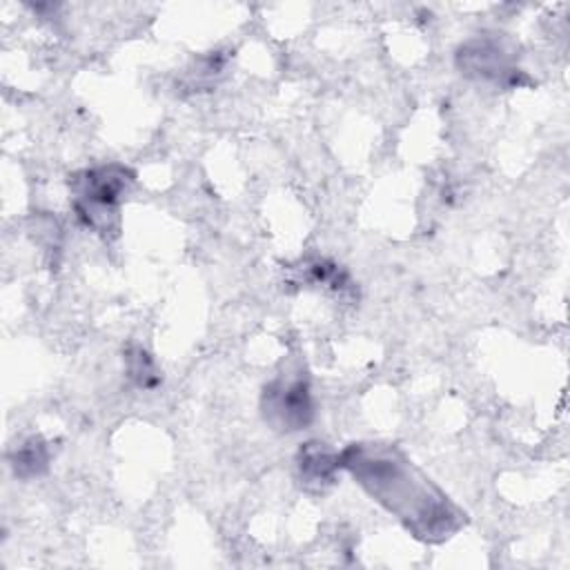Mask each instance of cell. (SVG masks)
Here are the masks:
<instances>
[{
    "mask_svg": "<svg viewBox=\"0 0 570 570\" xmlns=\"http://www.w3.org/2000/svg\"><path fill=\"white\" fill-rule=\"evenodd\" d=\"M338 463L423 541H443L465 523V512L394 445L352 443L338 454Z\"/></svg>",
    "mask_w": 570,
    "mask_h": 570,
    "instance_id": "1",
    "label": "cell"
},
{
    "mask_svg": "<svg viewBox=\"0 0 570 570\" xmlns=\"http://www.w3.org/2000/svg\"><path fill=\"white\" fill-rule=\"evenodd\" d=\"M131 180L134 174L116 163L73 174L69 178V189L78 218L98 234H116L118 209Z\"/></svg>",
    "mask_w": 570,
    "mask_h": 570,
    "instance_id": "2",
    "label": "cell"
},
{
    "mask_svg": "<svg viewBox=\"0 0 570 570\" xmlns=\"http://www.w3.org/2000/svg\"><path fill=\"white\" fill-rule=\"evenodd\" d=\"M265 421L283 432H296L309 425L314 416L309 381L303 372L278 374L263 390Z\"/></svg>",
    "mask_w": 570,
    "mask_h": 570,
    "instance_id": "3",
    "label": "cell"
},
{
    "mask_svg": "<svg viewBox=\"0 0 570 570\" xmlns=\"http://www.w3.org/2000/svg\"><path fill=\"white\" fill-rule=\"evenodd\" d=\"M456 65L463 73L483 80L510 87L517 82L519 69L514 67V51L499 38L481 36L463 42L456 53Z\"/></svg>",
    "mask_w": 570,
    "mask_h": 570,
    "instance_id": "4",
    "label": "cell"
},
{
    "mask_svg": "<svg viewBox=\"0 0 570 570\" xmlns=\"http://www.w3.org/2000/svg\"><path fill=\"white\" fill-rule=\"evenodd\" d=\"M298 479L312 492H323L336 481V472L341 468L338 454L332 452L321 441H309L298 450L296 459Z\"/></svg>",
    "mask_w": 570,
    "mask_h": 570,
    "instance_id": "5",
    "label": "cell"
},
{
    "mask_svg": "<svg viewBox=\"0 0 570 570\" xmlns=\"http://www.w3.org/2000/svg\"><path fill=\"white\" fill-rule=\"evenodd\" d=\"M47 461H49L47 448H45L40 441L31 439V441L22 443V445L16 450V454H13V459H11V465H13V470H16L18 476H36V474L45 472Z\"/></svg>",
    "mask_w": 570,
    "mask_h": 570,
    "instance_id": "6",
    "label": "cell"
},
{
    "mask_svg": "<svg viewBox=\"0 0 570 570\" xmlns=\"http://www.w3.org/2000/svg\"><path fill=\"white\" fill-rule=\"evenodd\" d=\"M127 370H129V376L136 381L138 387H154L160 381L151 356L142 347H134L129 352Z\"/></svg>",
    "mask_w": 570,
    "mask_h": 570,
    "instance_id": "7",
    "label": "cell"
}]
</instances>
